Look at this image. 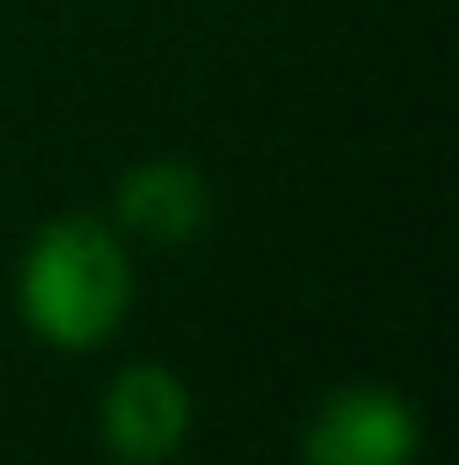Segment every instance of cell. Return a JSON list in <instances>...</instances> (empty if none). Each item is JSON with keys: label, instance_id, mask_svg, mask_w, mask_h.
<instances>
[{"label": "cell", "instance_id": "obj_2", "mask_svg": "<svg viewBox=\"0 0 459 465\" xmlns=\"http://www.w3.org/2000/svg\"><path fill=\"white\" fill-rule=\"evenodd\" d=\"M416 406L389 384H346L303 428V465H416Z\"/></svg>", "mask_w": 459, "mask_h": 465}, {"label": "cell", "instance_id": "obj_4", "mask_svg": "<svg viewBox=\"0 0 459 465\" xmlns=\"http://www.w3.org/2000/svg\"><path fill=\"white\" fill-rule=\"evenodd\" d=\"M119 228L151 243H190L211 223V184L200 168L179 163V157H151L135 163L114 190Z\"/></svg>", "mask_w": 459, "mask_h": 465}, {"label": "cell", "instance_id": "obj_1", "mask_svg": "<svg viewBox=\"0 0 459 465\" xmlns=\"http://www.w3.org/2000/svg\"><path fill=\"white\" fill-rule=\"evenodd\" d=\"M135 298L130 249L98 217H54L33 232L16 271V309L38 341L93 351L124 325Z\"/></svg>", "mask_w": 459, "mask_h": 465}, {"label": "cell", "instance_id": "obj_3", "mask_svg": "<svg viewBox=\"0 0 459 465\" xmlns=\"http://www.w3.org/2000/svg\"><path fill=\"white\" fill-rule=\"evenodd\" d=\"M98 428L124 465H162L195 428V395L168 362H130L103 390Z\"/></svg>", "mask_w": 459, "mask_h": 465}]
</instances>
